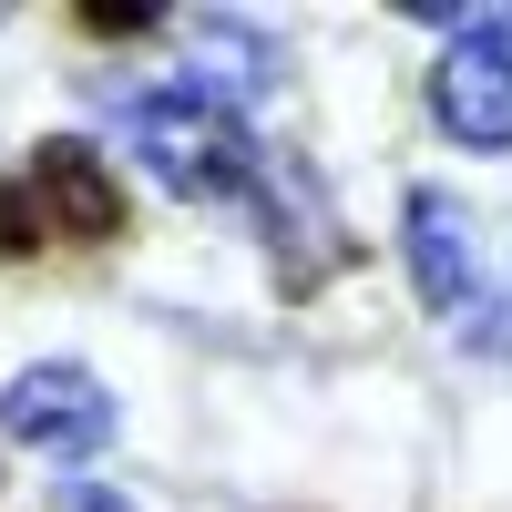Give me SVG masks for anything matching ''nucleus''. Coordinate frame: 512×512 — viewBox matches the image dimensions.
I'll return each instance as SVG.
<instances>
[{
  "label": "nucleus",
  "instance_id": "6",
  "mask_svg": "<svg viewBox=\"0 0 512 512\" xmlns=\"http://www.w3.org/2000/svg\"><path fill=\"white\" fill-rule=\"evenodd\" d=\"M256 216H267V246H277V277L287 287H318L328 267H338V226H328V195H318V175L308 164H256Z\"/></svg>",
  "mask_w": 512,
  "mask_h": 512
},
{
  "label": "nucleus",
  "instance_id": "1",
  "mask_svg": "<svg viewBox=\"0 0 512 512\" xmlns=\"http://www.w3.org/2000/svg\"><path fill=\"white\" fill-rule=\"evenodd\" d=\"M123 123H134L144 175H154L164 195H185V205H236V195L256 185V144H246V123H236L216 93H195V82H164V93L123 103Z\"/></svg>",
  "mask_w": 512,
  "mask_h": 512
},
{
  "label": "nucleus",
  "instance_id": "3",
  "mask_svg": "<svg viewBox=\"0 0 512 512\" xmlns=\"http://www.w3.org/2000/svg\"><path fill=\"white\" fill-rule=\"evenodd\" d=\"M0 431L31 441V451H52V461H82V451L113 441V390L82 359H31L11 390H0Z\"/></svg>",
  "mask_w": 512,
  "mask_h": 512
},
{
  "label": "nucleus",
  "instance_id": "8",
  "mask_svg": "<svg viewBox=\"0 0 512 512\" xmlns=\"http://www.w3.org/2000/svg\"><path fill=\"white\" fill-rule=\"evenodd\" d=\"M502 21H512V11H502Z\"/></svg>",
  "mask_w": 512,
  "mask_h": 512
},
{
  "label": "nucleus",
  "instance_id": "7",
  "mask_svg": "<svg viewBox=\"0 0 512 512\" xmlns=\"http://www.w3.org/2000/svg\"><path fill=\"white\" fill-rule=\"evenodd\" d=\"M195 41H205V62H226L216 82H195V93H216L226 113H236V93H267V82H277V52L246 21H195Z\"/></svg>",
  "mask_w": 512,
  "mask_h": 512
},
{
  "label": "nucleus",
  "instance_id": "2",
  "mask_svg": "<svg viewBox=\"0 0 512 512\" xmlns=\"http://www.w3.org/2000/svg\"><path fill=\"white\" fill-rule=\"evenodd\" d=\"M123 236V175L93 144H31V164L0 185V256H41V246H103Z\"/></svg>",
  "mask_w": 512,
  "mask_h": 512
},
{
  "label": "nucleus",
  "instance_id": "5",
  "mask_svg": "<svg viewBox=\"0 0 512 512\" xmlns=\"http://www.w3.org/2000/svg\"><path fill=\"white\" fill-rule=\"evenodd\" d=\"M410 277L420 297L461 328V338H492V297H482V256H472V226H461V205L441 185L410 195Z\"/></svg>",
  "mask_w": 512,
  "mask_h": 512
},
{
  "label": "nucleus",
  "instance_id": "4",
  "mask_svg": "<svg viewBox=\"0 0 512 512\" xmlns=\"http://www.w3.org/2000/svg\"><path fill=\"white\" fill-rule=\"evenodd\" d=\"M431 103H441V123L472 154H512V21L502 11H482L472 31H451V62L431 82Z\"/></svg>",
  "mask_w": 512,
  "mask_h": 512
}]
</instances>
